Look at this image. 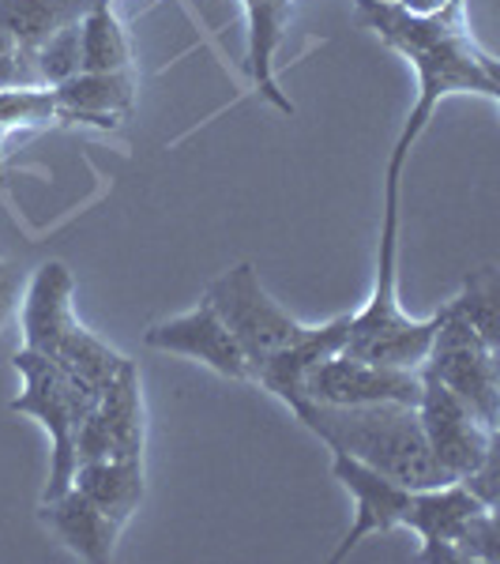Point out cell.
Listing matches in <instances>:
<instances>
[{"label": "cell", "instance_id": "7", "mask_svg": "<svg viewBox=\"0 0 500 564\" xmlns=\"http://www.w3.org/2000/svg\"><path fill=\"white\" fill-rule=\"evenodd\" d=\"M417 417H422L425 441H430V452L436 456V463L456 481L475 475L481 463L500 452V436L493 430H486V425H481L441 380H433L430 372H422Z\"/></svg>", "mask_w": 500, "mask_h": 564}, {"label": "cell", "instance_id": "9", "mask_svg": "<svg viewBox=\"0 0 500 564\" xmlns=\"http://www.w3.org/2000/svg\"><path fill=\"white\" fill-rule=\"evenodd\" d=\"M87 459H143V399L132 361H124L79 425L76 463Z\"/></svg>", "mask_w": 500, "mask_h": 564}, {"label": "cell", "instance_id": "24", "mask_svg": "<svg viewBox=\"0 0 500 564\" xmlns=\"http://www.w3.org/2000/svg\"><path fill=\"white\" fill-rule=\"evenodd\" d=\"M34 84H39V76H34L31 57L15 45V39L4 31V23H0V90L4 87H34Z\"/></svg>", "mask_w": 500, "mask_h": 564}, {"label": "cell", "instance_id": "14", "mask_svg": "<svg viewBox=\"0 0 500 564\" xmlns=\"http://www.w3.org/2000/svg\"><path fill=\"white\" fill-rule=\"evenodd\" d=\"M39 516L79 561L102 564L113 557L121 523L109 520L102 508H98L95 500H87L76 486H68L65 494H57V497H42Z\"/></svg>", "mask_w": 500, "mask_h": 564}, {"label": "cell", "instance_id": "22", "mask_svg": "<svg viewBox=\"0 0 500 564\" xmlns=\"http://www.w3.org/2000/svg\"><path fill=\"white\" fill-rule=\"evenodd\" d=\"M463 321H470L478 327V335H486L489 343L500 347V335H497V305H500V282H497V268H481L475 271L467 282H463L459 297L448 302Z\"/></svg>", "mask_w": 500, "mask_h": 564}, {"label": "cell", "instance_id": "19", "mask_svg": "<svg viewBox=\"0 0 500 564\" xmlns=\"http://www.w3.org/2000/svg\"><path fill=\"white\" fill-rule=\"evenodd\" d=\"M50 361H57V366L65 369L79 388L102 395L106 384L117 377V372H121V366L129 358H124V354H117L109 343H102L95 332H87V327L76 321L68 327L65 339L57 343V350L50 354Z\"/></svg>", "mask_w": 500, "mask_h": 564}, {"label": "cell", "instance_id": "6", "mask_svg": "<svg viewBox=\"0 0 500 564\" xmlns=\"http://www.w3.org/2000/svg\"><path fill=\"white\" fill-rule=\"evenodd\" d=\"M204 302L215 308V316L226 324V332L238 339V347L249 361V380L252 369L263 366L275 350H283L286 343H294L305 332V324H297L268 290L260 286V275L252 263H238V268L222 271L211 286H207Z\"/></svg>", "mask_w": 500, "mask_h": 564}, {"label": "cell", "instance_id": "21", "mask_svg": "<svg viewBox=\"0 0 500 564\" xmlns=\"http://www.w3.org/2000/svg\"><path fill=\"white\" fill-rule=\"evenodd\" d=\"M45 124H65V106H61L57 90L45 84L0 90V129L8 135L45 129Z\"/></svg>", "mask_w": 500, "mask_h": 564}, {"label": "cell", "instance_id": "2", "mask_svg": "<svg viewBox=\"0 0 500 564\" xmlns=\"http://www.w3.org/2000/svg\"><path fill=\"white\" fill-rule=\"evenodd\" d=\"M308 433H316L331 452H347L350 459L380 470L384 478L411 489L448 486V470L436 463L425 441L417 406L406 403H358L327 406L302 399L290 406Z\"/></svg>", "mask_w": 500, "mask_h": 564}, {"label": "cell", "instance_id": "3", "mask_svg": "<svg viewBox=\"0 0 500 564\" xmlns=\"http://www.w3.org/2000/svg\"><path fill=\"white\" fill-rule=\"evenodd\" d=\"M399 181L403 174H384V218H380V245H377V282L361 313L350 316L347 347L350 358L380 361V366L417 369L433 347V335L441 327V313L430 321H411L399 305Z\"/></svg>", "mask_w": 500, "mask_h": 564}, {"label": "cell", "instance_id": "18", "mask_svg": "<svg viewBox=\"0 0 500 564\" xmlns=\"http://www.w3.org/2000/svg\"><path fill=\"white\" fill-rule=\"evenodd\" d=\"M95 4L98 0H0V23L26 57H34L39 45L50 42L61 26L79 23Z\"/></svg>", "mask_w": 500, "mask_h": 564}, {"label": "cell", "instance_id": "25", "mask_svg": "<svg viewBox=\"0 0 500 564\" xmlns=\"http://www.w3.org/2000/svg\"><path fill=\"white\" fill-rule=\"evenodd\" d=\"M20 294H23V275L15 263H4L0 260V327L12 316V308L20 305Z\"/></svg>", "mask_w": 500, "mask_h": 564}, {"label": "cell", "instance_id": "17", "mask_svg": "<svg viewBox=\"0 0 500 564\" xmlns=\"http://www.w3.org/2000/svg\"><path fill=\"white\" fill-rule=\"evenodd\" d=\"M72 486L117 523H129L143 500V459H87L76 463Z\"/></svg>", "mask_w": 500, "mask_h": 564}, {"label": "cell", "instance_id": "15", "mask_svg": "<svg viewBox=\"0 0 500 564\" xmlns=\"http://www.w3.org/2000/svg\"><path fill=\"white\" fill-rule=\"evenodd\" d=\"M65 106V124H95L117 129L132 113L135 79L129 72H76L65 84L53 87Z\"/></svg>", "mask_w": 500, "mask_h": 564}, {"label": "cell", "instance_id": "10", "mask_svg": "<svg viewBox=\"0 0 500 564\" xmlns=\"http://www.w3.org/2000/svg\"><path fill=\"white\" fill-rule=\"evenodd\" d=\"M331 475H335V481H343L347 494H354V500H358L354 527L347 531V539H343L339 550L331 553V561L347 557V553L366 539V534H384V531L403 527L406 508H411V500H414L411 486H399V481L384 478L380 470L350 459L347 452H331Z\"/></svg>", "mask_w": 500, "mask_h": 564}, {"label": "cell", "instance_id": "16", "mask_svg": "<svg viewBox=\"0 0 500 564\" xmlns=\"http://www.w3.org/2000/svg\"><path fill=\"white\" fill-rule=\"evenodd\" d=\"M244 20H249V50H244V68L263 98L283 113H294V102L279 90L275 79V53L286 39V23L294 15V0H241Z\"/></svg>", "mask_w": 500, "mask_h": 564}, {"label": "cell", "instance_id": "26", "mask_svg": "<svg viewBox=\"0 0 500 564\" xmlns=\"http://www.w3.org/2000/svg\"><path fill=\"white\" fill-rule=\"evenodd\" d=\"M4 140H8V132L0 129V185H4Z\"/></svg>", "mask_w": 500, "mask_h": 564}, {"label": "cell", "instance_id": "12", "mask_svg": "<svg viewBox=\"0 0 500 564\" xmlns=\"http://www.w3.org/2000/svg\"><path fill=\"white\" fill-rule=\"evenodd\" d=\"M72 302H76V279H72L68 263H42L23 294V347L50 358L68 335V327L79 321Z\"/></svg>", "mask_w": 500, "mask_h": 564}, {"label": "cell", "instance_id": "20", "mask_svg": "<svg viewBox=\"0 0 500 564\" xmlns=\"http://www.w3.org/2000/svg\"><path fill=\"white\" fill-rule=\"evenodd\" d=\"M79 53H84V72H129L132 45L121 20L113 15L109 0H98L79 20Z\"/></svg>", "mask_w": 500, "mask_h": 564}, {"label": "cell", "instance_id": "4", "mask_svg": "<svg viewBox=\"0 0 500 564\" xmlns=\"http://www.w3.org/2000/svg\"><path fill=\"white\" fill-rule=\"evenodd\" d=\"M12 366L23 377V391L12 399V411L39 417L45 433H50L53 463L45 497H57L72 486V475H76V436L79 425L87 422V414L95 411L98 395L79 388L57 361H50L39 350H15Z\"/></svg>", "mask_w": 500, "mask_h": 564}, {"label": "cell", "instance_id": "11", "mask_svg": "<svg viewBox=\"0 0 500 564\" xmlns=\"http://www.w3.org/2000/svg\"><path fill=\"white\" fill-rule=\"evenodd\" d=\"M143 343L154 350H170V354H185V358L204 361L207 369H215L226 380H249V361L238 347L226 324L215 316V308L207 302H199L193 313L170 316V321L154 324Z\"/></svg>", "mask_w": 500, "mask_h": 564}, {"label": "cell", "instance_id": "13", "mask_svg": "<svg viewBox=\"0 0 500 564\" xmlns=\"http://www.w3.org/2000/svg\"><path fill=\"white\" fill-rule=\"evenodd\" d=\"M347 332H350V316H335L320 327H305L294 343H286L283 350L271 354L263 366L252 369V380H260L271 395H279L286 406H294L302 399V384H305V372L320 361L335 358L347 347Z\"/></svg>", "mask_w": 500, "mask_h": 564}, {"label": "cell", "instance_id": "1", "mask_svg": "<svg viewBox=\"0 0 500 564\" xmlns=\"http://www.w3.org/2000/svg\"><path fill=\"white\" fill-rule=\"evenodd\" d=\"M358 23L369 26L388 50L403 53L417 72V102L399 132L388 170L403 174L406 154L430 129L436 106L448 95L500 98L497 57L481 50L467 20V0H448L436 12H411L399 0H358Z\"/></svg>", "mask_w": 500, "mask_h": 564}, {"label": "cell", "instance_id": "8", "mask_svg": "<svg viewBox=\"0 0 500 564\" xmlns=\"http://www.w3.org/2000/svg\"><path fill=\"white\" fill-rule=\"evenodd\" d=\"M302 399H313V403H327V406H358V403L417 406V399H422V372L350 358V354H335V358H327L305 372Z\"/></svg>", "mask_w": 500, "mask_h": 564}, {"label": "cell", "instance_id": "23", "mask_svg": "<svg viewBox=\"0 0 500 564\" xmlns=\"http://www.w3.org/2000/svg\"><path fill=\"white\" fill-rule=\"evenodd\" d=\"M31 65H34L39 84H45V87H57V84H65V79L76 76V72H84V53H79V23L61 26L50 42L39 45V50H34V57H31Z\"/></svg>", "mask_w": 500, "mask_h": 564}, {"label": "cell", "instance_id": "5", "mask_svg": "<svg viewBox=\"0 0 500 564\" xmlns=\"http://www.w3.org/2000/svg\"><path fill=\"white\" fill-rule=\"evenodd\" d=\"M500 347L478 335L452 305L441 308V327L417 369L441 380L486 430H500Z\"/></svg>", "mask_w": 500, "mask_h": 564}]
</instances>
